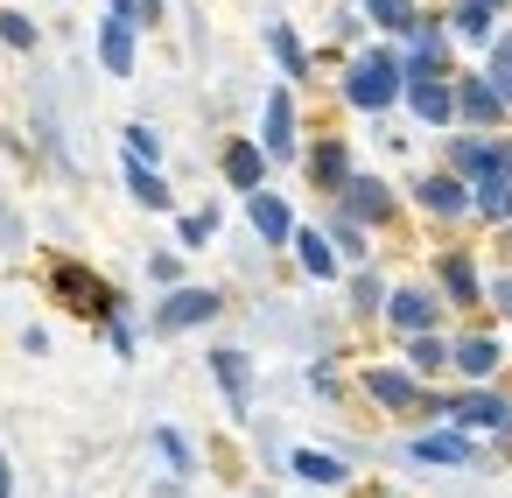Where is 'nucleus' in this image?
<instances>
[{
	"label": "nucleus",
	"mask_w": 512,
	"mask_h": 498,
	"mask_svg": "<svg viewBox=\"0 0 512 498\" xmlns=\"http://www.w3.org/2000/svg\"><path fill=\"white\" fill-rule=\"evenodd\" d=\"M337 99H344L351 113H372V120H379L386 106H400V99H407V57H400V50H386V43L358 50V57L344 64Z\"/></svg>",
	"instance_id": "1"
},
{
	"label": "nucleus",
	"mask_w": 512,
	"mask_h": 498,
	"mask_svg": "<svg viewBox=\"0 0 512 498\" xmlns=\"http://www.w3.org/2000/svg\"><path fill=\"white\" fill-rule=\"evenodd\" d=\"M43 288H50L57 309H71V316H85V323H113V316L127 309V295H120L106 274H92L78 253H57V260L43 267Z\"/></svg>",
	"instance_id": "2"
},
{
	"label": "nucleus",
	"mask_w": 512,
	"mask_h": 498,
	"mask_svg": "<svg viewBox=\"0 0 512 498\" xmlns=\"http://www.w3.org/2000/svg\"><path fill=\"white\" fill-rule=\"evenodd\" d=\"M428 414L435 421H456L470 435H512V400L498 386H463V393H435L428 386Z\"/></svg>",
	"instance_id": "3"
},
{
	"label": "nucleus",
	"mask_w": 512,
	"mask_h": 498,
	"mask_svg": "<svg viewBox=\"0 0 512 498\" xmlns=\"http://www.w3.org/2000/svg\"><path fill=\"white\" fill-rule=\"evenodd\" d=\"M225 316V295L218 288H162V302H155V316H148V330L155 337H183V330H204V323H218Z\"/></svg>",
	"instance_id": "4"
},
{
	"label": "nucleus",
	"mask_w": 512,
	"mask_h": 498,
	"mask_svg": "<svg viewBox=\"0 0 512 498\" xmlns=\"http://www.w3.org/2000/svg\"><path fill=\"white\" fill-rule=\"evenodd\" d=\"M358 386L386 407V414H428V379L414 365H365Z\"/></svg>",
	"instance_id": "5"
},
{
	"label": "nucleus",
	"mask_w": 512,
	"mask_h": 498,
	"mask_svg": "<svg viewBox=\"0 0 512 498\" xmlns=\"http://www.w3.org/2000/svg\"><path fill=\"white\" fill-rule=\"evenodd\" d=\"M435 288H442V302H449V309H484V274H477V253H463V246L435 253Z\"/></svg>",
	"instance_id": "6"
},
{
	"label": "nucleus",
	"mask_w": 512,
	"mask_h": 498,
	"mask_svg": "<svg viewBox=\"0 0 512 498\" xmlns=\"http://www.w3.org/2000/svg\"><path fill=\"white\" fill-rule=\"evenodd\" d=\"M505 99H498V85L477 71V78H456V127H470V134H491V127H505Z\"/></svg>",
	"instance_id": "7"
},
{
	"label": "nucleus",
	"mask_w": 512,
	"mask_h": 498,
	"mask_svg": "<svg viewBox=\"0 0 512 498\" xmlns=\"http://www.w3.org/2000/svg\"><path fill=\"white\" fill-rule=\"evenodd\" d=\"M260 148L274 162H295L302 155V141H295V85H274L267 92V106H260Z\"/></svg>",
	"instance_id": "8"
},
{
	"label": "nucleus",
	"mask_w": 512,
	"mask_h": 498,
	"mask_svg": "<svg viewBox=\"0 0 512 498\" xmlns=\"http://www.w3.org/2000/svg\"><path fill=\"white\" fill-rule=\"evenodd\" d=\"M414 204H421L428 218L456 225V218H470V183H463L456 169H428V176H414Z\"/></svg>",
	"instance_id": "9"
},
{
	"label": "nucleus",
	"mask_w": 512,
	"mask_h": 498,
	"mask_svg": "<svg viewBox=\"0 0 512 498\" xmlns=\"http://www.w3.org/2000/svg\"><path fill=\"white\" fill-rule=\"evenodd\" d=\"M330 204H344L358 225H393V211H400V197L386 190V176H365V169H358V176H351Z\"/></svg>",
	"instance_id": "10"
},
{
	"label": "nucleus",
	"mask_w": 512,
	"mask_h": 498,
	"mask_svg": "<svg viewBox=\"0 0 512 498\" xmlns=\"http://www.w3.org/2000/svg\"><path fill=\"white\" fill-rule=\"evenodd\" d=\"M442 295L435 288H393L386 295V330H400V337H421V330H435L442 323Z\"/></svg>",
	"instance_id": "11"
},
{
	"label": "nucleus",
	"mask_w": 512,
	"mask_h": 498,
	"mask_svg": "<svg viewBox=\"0 0 512 498\" xmlns=\"http://www.w3.org/2000/svg\"><path fill=\"white\" fill-rule=\"evenodd\" d=\"M407 456H414V463H442V470H470V463H477V435L449 421V428L414 435V442H407Z\"/></svg>",
	"instance_id": "12"
},
{
	"label": "nucleus",
	"mask_w": 512,
	"mask_h": 498,
	"mask_svg": "<svg viewBox=\"0 0 512 498\" xmlns=\"http://www.w3.org/2000/svg\"><path fill=\"white\" fill-rule=\"evenodd\" d=\"M134 57H141L134 15H113V8H106V22H99V71H106V78H134Z\"/></svg>",
	"instance_id": "13"
},
{
	"label": "nucleus",
	"mask_w": 512,
	"mask_h": 498,
	"mask_svg": "<svg viewBox=\"0 0 512 498\" xmlns=\"http://www.w3.org/2000/svg\"><path fill=\"white\" fill-rule=\"evenodd\" d=\"M421 127H456V78H407V99H400Z\"/></svg>",
	"instance_id": "14"
},
{
	"label": "nucleus",
	"mask_w": 512,
	"mask_h": 498,
	"mask_svg": "<svg viewBox=\"0 0 512 498\" xmlns=\"http://www.w3.org/2000/svg\"><path fill=\"white\" fill-rule=\"evenodd\" d=\"M267 169H274V155H267L260 141H225V155H218V176H225V190H239V197L267 190Z\"/></svg>",
	"instance_id": "15"
},
{
	"label": "nucleus",
	"mask_w": 512,
	"mask_h": 498,
	"mask_svg": "<svg viewBox=\"0 0 512 498\" xmlns=\"http://www.w3.org/2000/svg\"><path fill=\"white\" fill-rule=\"evenodd\" d=\"M302 169H309V183H316L323 197H337V190L358 176V162H351V141H344V134H323V141L302 155Z\"/></svg>",
	"instance_id": "16"
},
{
	"label": "nucleus",
	"mask_w": 512,
	"mask_h": 498,
	"mask_svg": "<svg viewBox=\"0 0 512 498\" xmlns=\"http://www.w3.org/2000/svg\"><path fill=\"white\" fill-rule=\"evenodd\" d=\"M442 169H456L463 183H484V176H498V141L491 134H449V148H442Z\"/></svg>",
	"instance_id": "17"
},
{
	"label": "nucleus",
	"mask_w": 512,
	"mask_h": 498,
	"mask_svg": "<svg viewBox=\"0 0 512 498\" xmlns=\"http://www.w3.org/2000/svg\"><path fill=\"white\" fill-rule=\"evenodd\" d=\"M512 8V0H449V29H456V43H477V50H491L498 43V15Z\"/></svg>",
	"instance_id": "18"
},
{
	"label": "nucleus",
	"mask_w": 512,
	"mask_h": 498,
	"mask_svg": "<svg viewBox=\"0 0 512 498\" xmlns=\"http://www.w3.org/2000/svg\"><path fill=\"white\" fill-rule=\"evenodd\" d=\"M246 218H253V232H260V246H295V211H288V197L281 190H253L246 197Z\"/></svg>",
	"instance_id": "19"
},
{
	"label": "nucleus",
	"mask_w": 512,
	"mask_h": 498,
	"mask_svg": "<svg viewBox=\"0 0 512 498\" xmlns=\"http://www.w3.org/2000/svg\"><path fill=\"white\" fill-rule=\"evenodd\" d=\"M498 365H505V344H498L491 330H470V337H456V344H449V372H463L470 386H484Z\"/></svg>",
	"instance_id": "20"
},
{
	"label": "nucleus",
	"mask_w": 512,
	"mask_h": 498,
	"mask_svg": "<svg viewBox=\"0 0 512 498\" xmlns=\"http://www.w3.org/2000/svg\"><path fill=\"white\" fill-rule=\"evenodd\" d=\"M204 365H211V379H218V393L232 400V414H246V407H253V358H246L239 344H218V351H211Z\"/></svg>",
	"instance_id": "21"
},
{
	"label": "nucleus",
	"mask_w": 512,
	"mask_h": 498,
	"mask_svg": "<svg viewBox=\"0 0 512 498\" xmlns=\"http://www.w3.org/2000/svg\"><path fill=\"white\" fill-rule=\"evenodd\" d=\"M295 260H302L309 281H337V274H344V253L330 246L323 225H295Z\"/></svg>",
	"instance_id": "22"
},
{
	"label": "nucleus",
	"mask_w": 512,
	"mask_h": 498,
	"mask_svg": "<svg viewBox=\"0 0 512 498\" xmlns=\"http://www.w3.org/2000/svg\"><path fill=\"white\" fill-rule=\"evenodd\" d=\"M127 197H134L141 211H176V190H169V176H162L155 162H134V155H127Z\"/></svg>",
	"instance_id": "23"
},
{
	"label": "nucleus",
	"mask_w": 512,
	"mask_h": 498,
	"mask_svg": "<svg viewBox=\"0 0 512 498\" xmlns=\"http://www.w3.org/2000/svg\"><path fill=\"white\" fill-rule=\"evenodd\" d=\"M323 232H330V246L351 260V267H365L372 260V225H358L344 204H330V218H323Z\"/></svg>",
	"instance_id": "24"
},
{
	"label": "nucleus",
	"mask_w": 512,
	"mask_h": 498,
	"mask_svg": "<svg viewBox=\"0 0 512 498\" xmlns=\"http://www.w3.org/2000/svg\"><path fill=\"white\" fill-rule=\"evenodd\" d=\"M260 36H267V50H274V64H281V78H288V85H302V78H309V50H302L295 22H267Z\"/></svg>",
	"instance_id": "25"
},
{
	"label": "nucleus",
	"mask_w": 512,
	"mask_h": 498,
	"mask_svg": "<svg viewBox=\"0 0 512 498\" xmlns=\"http://www.w3.org/2000/svg\"><path fill=\"white\" fill-rule=\"evenodd\" d=\"M288 470H295L302 484H316V491H337V484H351L344 456H323V449H295V456H288Z\"/></svg>",
	"instance_id": "26"
},
{
	"label": "nucleus",
	"mask_w": 512,
	"mask_h": 498,
	"mask_svg": "<svg viewBox=\"0 0 512 498\" xmlns=\"http://www.w3.org/2000/svg\"><path fill=\"white\" fill-rule=\"evenodd\" d=\"M358 15H365L372 29H386V36H414V29H421V8H414V0H358Z\"/></svg>",
	"instance_id": "27"
},
{
	"label": "nucleus",
	"mask_w": 512,
	"mask_h": 498,
	"mask_svg": "<svg viewBox=\"0 0 512 498\" xmlns=\"http://www.w3.org/2000/svg\"><path fill=\"white\" fill-rule=\"evenodd\" d=\"M470 218L505 225V218H512V176H484V183H470Z\"/></svg>",
	"instance_id": "28"
},
{
	"label": "nucleus",
	"mask_w": 512,
	"mask_h": 498,
	"mask_svg": "<svg viewBox=\"0 0 512 498\" xmlns=\"http://www.w3.org/2000/svg\"><path fill=\"white\" fill-rule=\"evenodd\" d=\"M386 281H379V267L365 260V267H351V316H386Z\"/></svg>",
	"instance_id": "29"
},
{
	"label": "nucleus",
	"mask_w": 512,
	"mask_h": 498,
	"mask_svg": "<svg viewBox=\"0 0 512 498\" xmlns=\"http://www.w3.org/2000/svg\"><path fill=\"white\" fill-rule=\"evenodd\" d=\"M407 365H414L421 379L449 372V337H442V330H421V337H407Z\"/></svg>",
	"instance_id": "30"
},
{
	"label": "nucleus",
	"mask_w": 512,
	"mask_h": 498,
	"mask_svg": "<svg viewBox=\"0 0 512 498\" xmlns=\"http://www.w3.org/2000/svg\"><path fill=\"white\" fill-rule=\"evenodd\" d=\"M176 239H183V253H204V246L218 239V204H204V211H183V218H176Z\"/></svg>",
	"instance_id": "31"
},
{
	"label": "nucleus",
	"mask_w": 512,
	"mask_h": 498,
	"mask_svg": "<svg viewBox=\"0 0 512 498\" xmlns=\"http://www.w3.org/2000/svg\"><path fill=\"white\" fill-rule=\"evenodd\" d=\"M0 43H8V50H36L43 43V29H36V15H22V8H0Z\"/></svg>",
	"instance_id": "32"
},
{
	"label": "nucleus",
	"mask_w": 512,
	"mask_h": 498,
	"mask_svg": "<svg viewBox=\"0 0 512 498\" xmlns=\"http://www.w3.org/2000/svg\"><path fill=\"white\" fill-rule=\"evenodd\" d=\"M484 78H491V85H498V99L512 106V29H505V36L484 50Z\"/></svg>",
	"instance_id": "33"
},
{
	"label": "nucleus",
	"mask_w": 512,
	"mask_h": 498,
	"mask_svg": "<svg viewBox=\"0 0 512 498\" xmlns=\"http://www.w3.org/2000/svg\"><path fill=\"white\" fill-rule=\"evenodd\" d=\"M120 141H127V155H134V162H155V169H162V134H155L148 120H134Z\"/></svg>",
	"instance_id": "34"
},
{
	"label": "nucleus",
	"mask_w": 512,
	"mask_h": 498,
	"mask_svg": "<svg viewBox=\"0 0 512 498\" xmlns=\"http://www.w3.org/2000/svg\"><path fill=\"white\" fill-rule=\"evenodd\" d=\"M155 449H162V456H169V470H176V477H190V470H197V456H190V442H183V435H176V428H169V421H162V428H155Z\"/></svg>",
	"instance_id": "35"
},
{
	"label": "nucleus",
	"mask_w": 512,
	"mask_h": 498,
	"mask_svg": "<svg viewBox=\"0 0 512 498\" xmlns=\"http://www.w3.org/2000/svg\"><path fill=\"white\" fill-rule=\"evenodd\" d=\"M148 281L155 288H183V253H148Z\"/></svg>",
	"instance_id": "36"
},
{
	"label": "nucleus",
	"mask_w": 512,
	"mask_h": 498,
	"mask_svg": "<svg viewBox=\"0 0 512 498\" xmlns=\"http://www.w3.org/2000/svg\"><path fill=\"white\" fill-rule=\"evenodd\" d=\"M99 330L113 337V351H120V358H134V316H127V309H120L113 323H99Z\"/></svg>",
	"instance_id": "37"
},
{
	"label": "nucleus",
	"mask_w": 512,
	"mask_h": 498,
	"mask_svg": "<svg viewBox=\"0 0 512 498\" xmlns=\"http://www.w3.org/2000/svg\"><path fill=\"white\" fill-rule=\"evenodd\" d=\"M484 302H491V309H498V316H512V267H505V274H491V281H484Z\"/></svg>",
	"instance_id": "38"
},
{
	"label": "nucleus",
	"mask_w": 512,
	"mask_h": 498,
	"mask_svg": "<svg viewBox=\"0 0 512 498\" xmlns=\"http://www.w3.org/2000/svg\"><path fill=\"white\" fill-rule=\"evenodd\" d=\"M169 15V0H134V29H155Z\"/></svg>",
	"instance_id": "39"
},
{
	"label": "nucleus",
	"mask_w": 512,
	"mask_h": 498,
	"mask_svg": "<svg viewBox=\"0 0 512 498\" xmlns=\"http://www.w3.org/2000/svg\"><path fill=\"white\" fill-rule=\"evenodd\" d=\"M22 351H29V358H43V351H50V330H43V323H29V330H22Z\"/></svg>",
	"instance_id": "40"
},
{
	"label": "nucleus",
	"mask_w": 512,
	"mask_h": 498,
	"mask_svg": "<svg viewBox=\"0 0 512 498\" xmlns=\"http://www.w3.org/2000/svg\"><path fill=\"white\" fill-rule=\"evenodd\" d=\"M498 176H512V134H498Z\"/></svg>",
	"instance_id": "41"
},
{
	"label": "nucleus",
	"mask_w": 512,
	"mask_h": 498,
	"mask_svg": "<svg viewBox=\"0 0 512 498\" xmlns=\"http://www.w3.org/2000/svg\"><path fill=\"white\" fill-rule=\"evenodd\" d=\"M0 498H15V477H8V456H0Z\"/></svg>",
	"instance_id": "42"
},
{
	"label": "nucleus",
	"mask_w": 512,
	"mask_h": 498,
	"mask_svg": "<svg viewBox=\"0 0 512 498\" xmlns=\"http://www.w3.org/2000/svg\"><path fill=\"white\" fill-rule=\"evenodd\" d=\"M113 15H134V0H113Z\"/></svg>",
	"instance_id": "43"
},
{
	"label": "nucleus",
	"mask_w": 512,
	"mask_h": 498,
	"mask_svg": "<svg viewBox=\"0 0 512 498\" xmlns=\"http://www.w3.org/2000/svg\"><path fill=\"white\" fill-rule=\"evenodd\" d=\"M365 498H393V491H365Z\"/></svg>",
	"instance_id": "44"
}]
</instances>
